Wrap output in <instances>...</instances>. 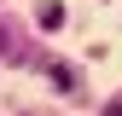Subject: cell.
Returning a JSON list of instances; mask_svg holds the SVG:
<instances>
[{
    "label": "cell",
    "instance_id": "cell-1",
    "mask_svg": "<svg viewBox=\"0 0 122 116\" xmlns=\"http://www.w3.org/2000/svg\"><path fill=\"white\" fill-rule=\"evenodd\" d=\"M58 23H64V6H52V0H47V6H41V29H58Z\"/></svg>",
    "mask_w": 122,
    "mask_h": 116
},
{
    "label": "cell",
    "instance_id": "cell-2",
    "mask_svg": "<svg viewBox=\"0 0 122 116\" xmlns=\"http://www.w3.org/2000/svg\"><path fill=\"white\" fill-rule=\"evenodd\" d=\"M6 52H12V35H6V29H0V58H6Z\"/></svg>",
    "mask_w": 122,
    "mask_h": 116
},
{
    "label": "cell",
    "instance_id": "cell-3",
    "mask_svg": "<svg viewBox=\"0 0 122 116\" xmlns=\"http://www.w3.org/2000/svg\"><path fill=\"white\" fill-rule=\"evenodd\" d=\"M105 116H122V105H111V110H105Z\"/></svg>",
    "mask_w": 122,
    "mask_h": 116
}]
</instances>
